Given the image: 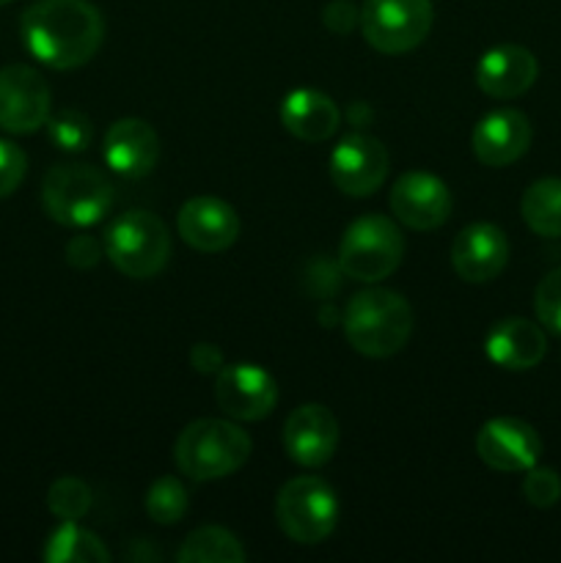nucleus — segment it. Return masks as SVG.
Returning a JSON list of instances; mask_svg holds the SVG:
<instances>
[{
  "mask_svg": "<svg viewBox=\"0 0 561 563\" xmlns=\"http://www.w3.org/2000/svg\"><path fill=\"white\" fill-rule=\"evenodd\" d=\"M22 42L50 69H77L102 47L105 20L88 0H36L22 11Z\"/></svg>",
  "mask_w": 561,
  "mask_h": 563,
  "instance_id": "1",
  "label": "nucleus"
},
{
  "mask_svg": "<svg viewBox=\"0 0 561 563\" xmlns=\"http://www.w3.org/2000/svg\"><path fill=\"white\" fill-rule=\"evenodd\" d=\"M413 333V308L399 291H358L344 311V335L366 357H391Z\"/></svg>",
  "mask_w": 561,
  "mask_h": 563,
  "instance_id": "2",
  "label": "nucleus"
},
{
  "mask_svg": "<svg viewBox=\"0 0 561 563\" xmlns=\"http://www.w3.org/2000/svg\"><path fill=\"white\" fill-rule=\"evenodd\" d=\"M251 438L234 421L198 418L176 438L174 460L193 482H218L240 471L251 456Z\"/></svg>",
  "mask_w": 561,
  "mask_h": 563,
  "instance_id": "3",
  "label": "nucleus"
},
{
  "mask_svg": "<svg viewBox=\"0 0 561 563\" xmlns=\"http://www.w3.org/2000/svg\"><path fill=\"white\" fill-rule=\"evenodd\" d=\"M42 207L55 223L86 229L113 207V185L94 165H53L42 181Z\"/></svg>",
  "mask_w": 561,
  "mask_h": 563,
  "instance_id": "4",
  "label": "nucleus"
},
{
  "mask_svg": "<svg viewBox=\"0 0 561 563\" xmlns=\"http://www.w3.org/2000/svg\"><path fill=\"white\" fill-rule=\"evenodd\" d=\"M105 253L127 278H154L170 256V234L157 214L130 209L105 229Z\"/></svg>",
  "mask_w": 561,
  "mask_h": 563,
  "instance_id": "5",
  "label": "nucleus"
},
{
  "mask_svg": "<svg viewBox=\"0 0 561 563\" xmlns=\"http://www.w3.org/2000/svg\"><path fill=\"white\" fill-rule=\"evenodd\" d=\"M405 256V236L385 214H363L339 242V267L346 278L377 284L396 273Z\"/></svg>",
  "mask_w": 561,
  "mask_h": 563,
  "instance_id": "6",
  "label": "nucleus"
},
{
  "mask_svg": "<svg viewBox=\"0 0 561 563\" xmlns=\"http://www.w3.org/2000/svg\"><path fill=\"white\" fill-rule=\"evenodd\" d=\"M341 506L333 487L317 476H297L275 498L278 528L297 544H319L336 531Z\"/></svg>",
  "mask_w": 561,
  "mask_h": 563,
  "instance_id": "7",
  "label": "nucleus"
},
{
  "mask_svg": "<svg viewBox=\"0 0 561 563\" xmlns=\"http://www.w3.org/2000/svg\"><path fill=\"white\" fill-rule=\"evenodd\" d=\"M432 22V0H366L361 9L363 38L385 55L416 49L429 36Z\"/></svg>",
  "mask_w": 561,
  "mask_h": 563,
  "instance_id": "8",
  "label": "nucleus"
},
{
  "mask_svg": "<svg viewBox=\"0 0 561 563\" xmlns=\"http://www.w3.org/2000/svg\"><path fill=\"white\" fill-rule=\"evenodd\" d=\"M53 110V93L33 66L11 64L0 69V130L31 135L42 130Z\"/></svg>",
  "mask_w": 561,
  "mask_h": 563,
  "instance_id": "9",
  "label": "nucleus"
},
{
  "mask_svg": "<svg viewBox=\"0 0 561 563\" xmlns=\"http://www.w3.org/2000/svg\"><path fill=\"white\" fill-rule=\"evenodd\" d=\"M388 148L372 135H346L330 154V179L344 196L366 198L383 187L388 176Z\"/></svg>",
  "mask_w": 561,
  "mask_h": 563,
  "instance_id": "10",
  "label": "nucleus"
},
{
  "mask_svg": "<svg viewBox=\"0 0 561 563\" xmlns=\"http://www.w3.org/2000/svg\"><path fill=\"white\" fill-rule=\"evenodd\" d=\"M215 401L234 421H262L278 405V385L262 366L234 363L218 372Z\"/></svg>",
  "mask_w": 561,
  "mask_h": 563,
  "instance_id": "11",
  "label": "nucleus"
},
{
  "mask_svg": "<svg viewBox=\"0 0 561 563\" xmlns=\"http://www.w3.org/2000/svg\"><path fill=\"white\" fill-rule=\"evenodd\" d=\"M391 212L413 231H435L449 220L451 192L427 170H407L391 187Z\"/></svg>",
  "mask_w": 561,
  "mask_h": 563,
  "instance_id": "12",
  "label": "nucleus"
},
{
  "mask_svg": "<svg viewBox=\"0 0 561 563\" xmlns=\"http://www.w3.org/2000/svg\"><path fill=\"white\" fill-rule=\"evenodd\" d=\"M476 454L501 473H526L542 454V440L531 423L520 418H493L476 434Z\"/></svg>",
  "mask_w": 561,
  "mask_h": 563,
  "instance_id": "13",
  "label": "nucleus"
},
{
  "mask_svg": "<svg viewBox=\"0 0 561 563\" xmlns=\"http://www.w3.org/2000/svg\"><path fill=\"white\" fill-rule=\"evenodd\" d=\"M284 449L302 467H322L339 449V421L322 405H300L284 423Z\"/></svg>",
  "mask_w": 561,
  "mask_h": 563,
  "instance_id": "14",
  "label": "nucleus"
},
{
  "mask_svg": "<svg viewBox=\"0 0 561 563\" xmlns=\"http://www.w3.org/2000/svg\"><path fill=\"white\" fill-rule=\"evenodd\" d=\"M176 229L182 240L201 253L229 251L240 236V218L234 207L220 198L198 196L182 203L176 214Z\"/></svg>",
  "mask_w": 561,
  "mask_h": 563,
  "instance_id": "15",
  "label": "nucleus"
},
{
  "mask_svg": "<svg viewBox=\"0 0 561 563\" xmlns=\"http://www.w3.org/2000/svg\"><path fill=\"white\" fill-rule=\"evenodd\" d=\"M509 262V240L493 223H471L451 245V267L468 284H487L504 273Z\"/></svg>",
  "mask_w": 561,
  "mask_h": 563,
  "instance_id": "16",
  "label": "nucleus"
},
{
  "mask_svg": "<svg viewBox=\"0 0 561 563\" xmlns=\"http://www.w3.org/2000/svg\"><path fill=\"white\" fill-rule=\"evenodd\" d=\"M531 121L520 110H493L473 126V154L487 168H504L517 163L531 146Z\"/></svg>",
  "mask_w": 561,
  "mask_h": 563,
  "instance_id": "17",
  "label": "nucleus"
},
{
  "mask_svg": "<svg viewBox=\"0 0 561 563\" xmlns=\"http://www.w3.org/2000/svg\"><path fill=\"white\" fill-rule=\"evenodd\" d=\"M102 157L110 170L127 176V179H141L152 174L160 159V137L152 124L143 119H119L110 124L105 135Z\"/></svg>",
  "mask_w": 561,
  "mask_h": 563,
  "instance_id": "18",
  "label": "nucleus"
},
{
  "mask_svg": "<svg viewBox=\"0 0 561 563\" xmlns=\"http://www.w3.org/2000/svg\"><path fill=\"white\" fill-rule=\"evenodd\" d=\"M539 64L531 49L501 44L487 49L476 64V86L493 99H515L534 86Z\"/></svg>",
  "mask_w": 561,
  "mask_h": 563,
  "instance_id": "19",
  "label": "nucleus"
},
{
  "mask_svg": "<svg viewBox=\"0 0 561 563\" xmlns=\"http://www.w3.org/2000/svg\"><path fill=\"white\" fill-rule=\"evenodd\" d=\"M484 350L495 366L506 368V372H528L542 363L548 341L537 322H528L522 317H506L493 324Z\"/></svg>",
  "mask_w": 561,
  "mask_h": 563,
  "instance_id": "20",
  "label": "nucleus"
},
{
  "mask_svg": "<svg viewBox=\"0 0 561 563\" xmlns=\"http://www.w3.org/2000/svg\"><path fill=\"white\" fill-rule=\"evenodd\" d=\"M280 124L289 135L306 143H322L336 135L341 113L328 93L317 88H297L280 102Z\"/></svg>",
  "mask_w": 561,
  "mask_h": 563,
  "instance_id": "21",
  "label": "nucleus"
},
{
  "mask_svg": "<svg viewBox=\"0 0 561 563\" xmlns=\"http://www.w3.org/2000/svg\"><path fill=\"white\" fill-rule=\"evenodd\" d=\"M110 553L97 533L77 526V520H61L44 544V561L50 563H102Z\"/></svg>",
  "mask_w": 561,
  "mask_h": 563,
  "instance_id": "22",
  "label": "nucleus"
},
{
  "mask_svg": "<svg viewBox=\"0 0 561 563\" xmlns=\"http://www.w3.org/2000/svg\"><path fill=\"white\" fill-rule=\"evenodd\" d=\"M176 559L182 563H245L248 553L234 533L218 526H204L187 533Z\"/></svg>",
  "mask_w": 561,
  "mask_h": 563,
  "instance_id": "23",
  "label": "nucleus"
},
{
  "mask_svg": "<svg viewBox=\"0 0 561 563\" xmlns=\"http://www.w3.org/2000/svg\"><path fill=\"white\" fill-rule=\"evenodd\" d=\"M520 214L539 236H561V179H539L522 192Z\"/></svg>",
  "mask_w": 561,
  "mask_h": 563,
  "instance_id": "24",
  "label": "nucleus"
},
{
  "mask_svg": "<svg viewBox=\"0 0 561 563\" xmlns=\"http://www.w3.org/2000/svg\"><path fill=\"white\" fill-rule=\"evenodd\" d=\"M146 511L157 526H174L187 511V489L179 478L163 476L148 487Z\"/></svg>",
  "mask_w": 561,
  "mask_h": 563,
  "instance_id": "25",
  "label": "nucleus"
},
{
  "mask_svg": "<svg viewBox=\"0 0 561 563\" xmlns=\"http://www.w3.org/2000/svg\"><path fill=\"white\" fill-rule=\"evenodd\" d=\"M44 126H47L53 146L64 148V152H86L94 137L91 119L80 110H61V113L50 115Z\"/></svg>",
  "mask_w": 561,
  "mask_h": 563,
  "instance_id": "26",
  "label": "nucleus"
},
{
  "mask_svg": "<svg viewBox=\"0 0 561 563\" xmlns=\"http://www.w3.org/2000/svg\"><path fill=\"white\" fill-rule=\"evenodd\" d=\"M47 506L58 520H82L91 509V489L80 478L64 476L50 487Z\"/></svg>",
  "mask_w": 561,
  "mask_h": 563,
  "instance_id": "27",
  "label": "nucleus"
},
{
  "mask_svg": "<svg viewBox=\"0 0 561 563\" xmlns=\"http://www.w3.org/2000/svg\"><path fill=\"white\" fill-rule=\"evenodd\" d=\"M522 495L537 509H550L561 500V476L553 467H528L522 478Z\"/></svg>",
  "mask_w": 561,
  "mask_h": 563,
  "instance_id": "28",
  "label": "nucleus"
},
{
  "mask_svg": "<svg viewBox=\"0 0 561 563\" xmlns=\"http://www.w3.org/2000/svg\"><path fill=\"white\" fill-rule=\"evenodd\" d=\"M534 308H537V319L550 330V333L561 335V267L544 275L534 295Z\"/></svg>",
  "mask_w": 561,
  "mask_h": 563,
  "instance_id": "29",
  "label": "nucleus"
},
{
  "mask_svg": "<svg viewBox=\"0 0 561 563\" xmlns=\"http://www.w3.org/2000/svg\"><path fill=\"white\" fill-rule=\"evenodd\" d=\"M28 174V157L16 143L0 141V198H9Z\"/></svg>",
  "mask_w": 561,
  "mask_h": 563,
  "instance_id": "30",
  "label": "nucleus"
},
{
  "mask_svg": "<svg viewBox=\"0 0 561 563\" xmlns=\"http://www.w3.org/2000/svg\"><path fill=\"white\" fill-rule=\"evenodd\" d=\"M105 245L94 240L91 234H77L72 236L69 245H66V262L77 269H91L94 264H99L102 258Z\"/></svg>",
  "mask_w": 561,
  "mask_h": 563,
  "instance_id": "31",
  "label": "nucleus"
},
{
  "mask_svg": "<svg viewBox=\"0 0 561 563\" xmlns=\"http://www.w3.org/2000/svg\"><path fill=\"white\" fill-rule=\"evenodd\" d=\"M322 22L328 31L344 36V33H350L352 27L361 25V11H358L352 3H344V0H333V3H328L322 9Z\"/></svg>",
  "mask_w": 561,
  "mask_h": 563,
  "instance_id": "32",
  "label": "nucleus"
},
{
  "mask_svg": "<svg viewBox=\"0 0 561 563\" xmlns=\"http://www.w3.org/2000/svg\"><path fill=\"white\" fill-rule=\"evenodd\" d=\"M190 366L196 368V372H201V374H218L220 368L226 366L223 352H220L215 344H207V341H201V344H196L190 350Z\"/></svg>",
  "mask_w": 561,
  "mask_h": 563,
  "instance_id": "33",
  "label": "nucleus"
},
{
  "mask_svg": "<svg viewBox=\"0 0 561 563\" xmlns=\"http://www.w3.org/2000/svg\"><path fill=\"white\" fill-rule=\"evenodd\" d=\"M9 3H14V0H0V5H9Z\"/></svg>",
  "mask_w": 561,
  "mask_h": 563,
  "instance_id": "34",
  "label": "nucleus"
}]
</instances>
